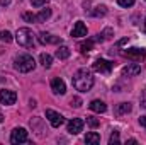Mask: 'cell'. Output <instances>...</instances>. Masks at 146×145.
<instances>
[{"label":"cell","instance_id":"obj_1","mask_svg":"<svg viewBox=\"0 0 146 145\" xmlns=\"http://www.w3.org/2000/svg\"><path fill=\"white\" fill-rule=\"evenodd\" d=\"M73 85L80 92H88L92 89V85H94V75H92V72L87 70V68L78 70L73 75Z\"/></svg>","mask_w":146,"mask_h":145},{"label":"cell","instance_id":"obj_2","mask_svg":"<svg viewBox=\"0 0 146 145\" xmlns=\"http://www.w3.org/2000/svg\"><path fill=\"white\" fill-rule=\"evenodd\" d=\"M14 67H15V70H19V72L27 73V72H31V70H34L36 62H34V58H33L31 55H19V56H15V60H14Z\"/></svg>","mask_w":146,"mask_h":145},{"label":"cell","instance_id":"obj_3","mask_svg":"<svg viewBox=\"0 0 146 145\" xmlns=\"http://www.w3.org/2000/svg\"><path fill=\"white\" fill-rule=\"evenodd\" d=\"M15 41H17L21 46H24V48H31V46H34V34H33L31 29L21 28V29L15 33Z\"/></svg>","mask_w":146,"mask_h":145},{"label":"cell","instance_id":"obj_4","mask_svg":"<svg viewBox=\"0 0 146 145\" xmlns=\"http://www.w3.org/2000/svg\"><path fill=\"white\" fill-rule=\"evenodd\" d=\"M121 55L133 62H141L143 58H146V50L145 48H129V50H122Z\"/></svg>","mask_w":146,"mask_h":145},{"label":"cell","instance_id":"obj_5","mask_svg":"<svg viewBox=\"0 0 146 145\" xmlns=\"http://www.w3.org/2000/svg\"><path fill=\"white\" fill-rule=\"evenodd\" d=\"M46 118L49 119V123H51V126H54V128H60L63 123H65V118L60 114V113H56V111H53V109H46Z\"/></svg>","mask_w":146,"mask_h":145},{"label":"cell","instance_id":"obj_6","mask_svg":"<svg viewBox=\"0 0 146 145\" xmlns=\"http://www.w3.org/2000/svg\"><path fill=\"white\" fill-rule=\"evenodd\" d=\"M10 142L12 144H26L27 142V132L24 128H14L10 133Z\"/></svg>","mask_w":146,"mask_h":145},{"label":"cell","instance_id":"obj_7","mask_svg":"<svg viewBox=\"0 0 146 145\" xmlns=\"http://www.w3.org/2000/svg\"><path fill=\"white\" fill-rule=\"evenodd\" d=\"M92 68H94V72H99V73H110L112 63H110L109 60L99 58V60H95V63L92 65Z\"/></svg>","mask_w":146,"mask_h":145},{"label":"cell","instance_id":"obj_8","mask_svg":"<svg viewBox=\"0 0 146 145\" xmlns=\"http://www.w3.org/2000/svg\"><path fill=\"white\" fill-rule=\"evenodd\" d=\"M15 99H17V94H15L14 91H9V89L0 91V103H2V104L10 106V104L15 103Z\"/></svg>","mask_w":146,"mask_h":145},{"label":"cell","instance_id":"obj_9","mask_svg":"<svg viewBox=\"0 0 146 145\" xmlns=\"http://www.w3.org/2000/svg\"><path fill=\"white\" fill-rule=\"evenodd\" d=\"M68 133H72V135H78L82 130H83V119H80V118H73L68 121Z\"/></svg>","mask_w":146,"mask_h":145},{"label":"cell","instance_id":"obj_10","mask_svg":"<svg viewBox=\"0 0 146 145\" xmlns=\"http://www.w3.org/2000/svg\"><path fill=\"white\" fill-rule=\"evenodd\" d=\"M39 43L41 44H58V43H61V38L60 36H53V34H49V33H41L39 36Z\"/></svg>","mask_w":146,"mask_h":145},{"label":"cell","instance_id":"obj_11","mask_svg":"<svg viewBox=\"0 0 146 145\" xmlns=\"http://www.w3.org/2000/svg\"><path fill=\"white\" fill-rule=\"evenodd\" d=\"M51 91L54 92V94H60V96H63L65 92H66V85H65V82L61 80V79H53L51 80Z\"/></svg>","mask_w":146,"mask_h":145},{"label":"cell","instance_id":"obj_12","mask_svg":"<svg viewBox=\"0 0 146 145\" xmlns=\"http://www.w3.org/2000/svg\"><path fill=\"white\" fill-rule=\"evenodd\" d=\"M72 36L73 38H83V36H87V26H85L82 21H78V22L73 26Z\"/></svg>","mask_w":146,"mask_h":145},{"label":"cell","instance_id":"obj_13","mask_svg":"<svg viewBox=\"0 0 146 145\" xmlns=\"http://www.w3.org/2000/svg\"><path fill=\"white\" fill-rule=\"evenodd\" d=\"M122 73L127 75V77H134V75L141 73V67H139L138 63H131V65H127V67L122 68Z\"/></svg>","mask_w":146,"mask_h":145},{"label":"cell","instance_id":"obj_14","mask_svg":"<svg viewBox=\"0 0 146 145\" xmlns=\"http://www.w3.org/2000/svg\"><path fill=\"white\" fill-rule=\"evenodd\" d=\"M88 108L92 109L94 113H106V111H107V106H106V103H102V101H99V99L92 101V103L88 104Z\"/></svg>","mask_w":146,"mask_h":145},{"label":"cell","instance_id":"obj_15","mask_svg":"<svg viewBox=\"0 0 146 145\" xmlns=\"http://www.w3.org/2000/svg\"><path fill=\"white\" fill-rule=\"evenodd\" d=\"M70 55H72V50L68 46H60L56 50V58H60V60H66Z\"/></svg>","mask_w":146,"mask_h":145},{"label":"cell","instance_id":"obj_16","mask_svg":"<svg viewBox=\"0 0 146 145\" xmlns=\"http://www.w3.org/2000/svg\"><path fill=\"white\" fill-rule=\"evenodd\" d=\"M131 109H133V106H131L129 103H121V104L115 108V114H117V116H122V114H127Z\"/></svg>","mask_w":146,"mask_h":145},{"label":"cell","instance_id":"obj_17","mask_svg":"<svg viewBox=\"0 0 146 145\" xmlns=\"http://www.w3.org/2000/svg\"><path fill=\"white\" fill-rule=\"evenodd\" d=\"M39 62H41V65H42L44 68H49V67L53 65V56H51V55H48V53H41Z\"/></svg>","mask_w":146,"mask_h":145},{"label":"cell","instance_id":"obj_18","mask_svg":"<svg viewBox=\"0 0 146 145\" xmlns=\"http://www.w3.org/2000/svg\"><path fill=\"white\" fill-rule=\"evenodd\" d=\"M49 17H51V9H42V10L36 15V21L37 22H46Z\"/></svg>","mask_w":146,"mask_h":145},{"label":"cell","instance_id":"obj_19","mask_svg":"<svg viewBox=\"0 0 146 145\" xmlns=\"http://www.w3.org/2000/svg\"><path fill=\"white\" fill-rule=\"evenodd\" d=\"M85 142L87 144H100V135L95 133V132H90V133H87Z\"/></svg>","mask_w":146,"mask_h":145},{"label":"cell","instance_id":"obj_20","mask_svg":"<svg viewBox=\"0 0 146 145\" xmlns=\"http://www.w3.org/2000/svg\"><path fill=\"white\" fill-rule=\"evenodd\" d=\"M94 43H95V39H88V41L82 43V44H80V50H82V53H87V51H90V50H92V46H94Z\"/></svg>","mask_w":146,"mask_h":145},{"label":"cell","instance_id":"obj_21","mask_svg":"<svg viewBox=\"0 0 146 145\" xmlns=\"http://www.w3.org/2000/svg\"><path fill=\"white\" fill-rule=\"evenodd\" d=\"M107 14V9L104 7V5H99V7H95V10H94V15L95 17H99V15H106Z\"/></svg>","mask_w":146,"mask_h":145},{"label":"cell","instance_id":"obj_22","mask_svg":"<svg viewBox=\"0 0 146 145\" xmlns=\"http://www.w3.org/2000/svg\"><path fill=\"white\" fill-rule=\"evenodd\" d=\"M22 19H24L26 22H37L36 15H34V14H31V12H24V14H22Z\"/></svg>","mask_w":146,"mask_h":145},{"label":"cell","instance_id":"obj_23","mask_svg":"<svg viewBox=\"0 0 146 145\" xmlns=\"http://www.w3.org/2000/svg\"><path fill=\"white\" fill-rule=\"evenodd\" d=\"M0 39H2L3 43H10V41H12V34H10L9 31H2V33H0Z\"/></svg>","mask_w":146,"mask_h":145},{"label":"cell","instance_id":"obj_24","mask_svg":"<svg viewBox=\"0 0 146 145\" xmlns=\"http://www.w3.org/2000/svg\"><path fill=\"white\" fill-rule=\"evenodd\" d=\"M87 123H88V125H90L92 128H97L100 121H99L97 118H94V116H87Z\"/></svg>","mask_w":146,"mask_h":145},{"label":"cell","instance_id":"obj_25","mask_svg":"<svg viewBox=\"0 0 146 145\" xmlns=\"http://www.w3.org/2000/svg\"><path fill=\"white\" fill-rule=\"evenodd\" d=\"M121 140H119V132H114L112 135H110L109 138V145H114V144H119Z\"/></svg>","mask_w":146,"mask_h":145},{"label":"cell","instance_id":"obj_26","mask_svg":"<svg viewBox=\"0 0 146 145\" xmlns=\"http://www.w3.org/2000/svg\"><path fill=\"white\" fill-rule=\"evenodd\" d=\"M117 3L121 7H131V5H134V0H117Z\"/></svg>","mask_w":146,"mask_h":145},{"label":"cell","instance_id":"obj_27","mask_svg":"<svg viewBox=\"0 0 146 145\" xmlns=\"http://www.w3.org/2000/svg\"><path fill=\"white\" fill-rule=\"evenodd\" d=\"M31 3H33V7H42L48 3V0H31Z\"/></svg>","mask_w":146,"mask_h":145},{"label":"cell","instance_id":"obj_28","mask_svg":"<svg viewBox=\"0 0 146 145\" xmlns=\"http://www.w3.org/2000/svg\"><path fill=\"white\" fill-rule=\"evenodd\" d=\"M72 104L75 106V108H80V106H82V99H80V97H73Z\"/></svg>","mask_w":146,"mask_h":145},{"label":"cell","instance_id":"obj_29","mask_svg":"<svg viewBox=\"0 0 146 145\" xmlns=\"http://www.w3.org/2000/svg\"><path fill=\"white\" fill-rule=\"evenodd\" d=\"M139 125H141V126H146V116H141V118H139Z\"/></svg>","mask_w":146,"mask_h":145},{"label":"cell","instance_id":"obj_30","mask_svg":"<svg viewBox=\"0 0 146 145\" xmlns=\"http://www.w3.org/2000/svg\"><path fill=\"white\" fill-rule=\"evenodd\" d=\"M0 5L7 7V5H10V0H0Z\"/></svg>","mask_w":146,"mask_h":145},{"label":"cell","instance_id":"obj_31","mask_svg":"<svg viewBox=\"0 0 146 145\" xmlns=\"http://www.w3.org/2000/svg\"><path fill=\"white\" fill-rule=\"evenodd\" d=\"M127 43V38H124V39H121L119 43H117V46H122V44H126Z\"/></svg>","mask_w":146,"mask_h":145},{"label":"cell","instance_id":"obj_32","mask_svg":"<svg viewBox=\"0 0 146 145\" xmlns=\"http://www.w3.org/2000/svg\"><path fill=\"white\" fill-rule=\"evenodd\" d=\"M127 144H131V145H134V144H138V140H134V138H131V140H127Z\"/></svg>","mask_w":146,"mask_h":145},{"label":"cell","instance_id":"obj_33","mask_svg":"<svg viewBox=\"0 0 146 145\" xmlns=\"http://www.w3.org/2000/svg\"><path fill=\"white\" fill-rule=\"evenodd\" d=\"M3 121V114H2V111H0V123Z\"/></svg>","mask_w":146,"mask_h":145},{"label":"cell","instance_id":"obj_34","mask_svg":"<svg viewBox=\"0 0 146 145\" xmlns=\"http://www.w3.org/2000/svg\"><path fill=\"white\" fill-rule=\"evenodd\" d=\"M145 31H146V21H145Z\"/></svg>","mask_w":146,"mask_h":145}]
</instances>
